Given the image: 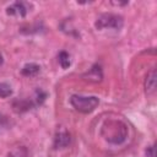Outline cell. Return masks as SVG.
<instances>
[{
  "instance_id": "cell-1",
  "label": "cell",
  "mask_w": 157,
  "mask_h": 157,
  "mask_svg": "<svg viewBox=\"0 0 157 157\" xmlns=\"http://www.w3.org/2000/svg\"><path fill=\"white\" fill-rule=\"evenodd\" d=\"M128 134V125L119 119H108L101 126L102 137L112 145L123 144L126 140Z\"/></svg>"
},
{
  "instance_id": "cell-2",
  "label": "cell",
  "mask_w": 157,
  "mask_h": 157,
  "mask_svg": "<svg viewBox=\"0 0 157 157\" xmlns=\"http://www.w3.org/2000/svg\"><path fill=\"white\" fill-rule=\"evenodd\" d=\"M70 103L71 105L80 113H91L93 112L98 104H99V99L96 96H81V94H74L70 98Z\"/></svg>"
},
{
  "instance_id": "cell-3",
  "label": "cell",
  "mask_w": 157,
  "mask_h": 157,
  "mask_svg": "<svg viewBox=\"0 0 157 157\" xmlns=\"http://www.w3.org/2000/svg\"><path fill=\"white\" fill-rule=\"evenodd\" d=\"M124 25V20L120 15L117 13H102L97 17L94 22V27L97 29H105V28H113V29H120Z\"/></svg>"
},
{
  "instance_id": "cell-4",
  "label": "cell",
  "mask_w": 157,
  "mask_h": 157,
  "mask_svg": "<svg viewBox=\"0 0 157 157\" xmlns=\"http://www.w3.org/2000/svg\"><path fill=\"white\" fill-rule=\"evenodd\" d=\"M70 142H71L70 132L64 126H59L56 129L55 135H54V142H53L54 148H56V150L65 148V147H67L70 145Z\"/></svg>"
},
{
  "instance_id": "cell-5",
  "label": "cell",
  "mask_w": 157,
  "mask_h": 157,
  "mask_svg": "<svg viewBox=\"0 0 157 157\" xmlns=\"http://www.w3.org/2000/svg\"><path fill=\"white\" fill-rule=\"evenodd\" d=\"M82 78L85 81H88V82H93V83H98L103 80V71H102V67L101 65L98 64H94L91 69H88L87 72H85L82 75Z\"/></svg>"
},
{
  "instance_id": "cell-6",
  "label": "cell",
  "mask_w": 157,
  "mask_h": 157,
  "mask_svg": "<svg viewBox=\"0 0 157 157\" xmlns=\"http://www.w3.org/2000/svg\"><path fill=\"white\" fill-rule=\"evenodd\" d=\"M34 107L36 104L32 98H16L12 101V109L16 113H25Z\"/></svg>"
},
{
  "instance_id": "cell-7",
  "label": "cell",
  "mask_w": 157,
  "mask_h": 157,
  "mask_svg": "<svg viewBox=\"0 0 157 157\" xmlns=\"http://www.w3.org/2000/svg\"><path fill=\"white\" fill-rule=\"evenodd\" d=\"M28 12V5L23 1H15L10 6L6 7V13L10 16H20L25 17Z\"/></svg>"
},
{
  "instance_id": "cell-8",
  "label": "cell",
  "mask_w": 157,
  "mask_h": 157,
  "mask_svg": "<svg viewBox=\"0 0 157 157\" xmlns=\"http://www.w3.org/2000/svg\"><path fill=\"white\" fill-rule=\"evenodd\" d=\"M156 69H151L147 75H146V78H145V90H146V93L151 94L152 92H155V88H156Z\"/></svg>"
},
{
  "instance_id": "cell-9",
  "label": "cell",
  "mask_w": 157,
  "mask_h": 157,
  "mask_svg": "<svg viewBox=\"0 0 157 157\" xmlns=\"http://www.w3.org/2000/svg\"><path fill=\"white\" fill-rule=\"evenodd\" d=\"M39 71H40V66L38 64H34V63H28L21 69V74L26 77L36 76L37 74H39Z\"/></svg>"
},
{
  "instance_id": "cell-10",
  "label": "cell",
  "mask_w": 157,
  "mask_h": 157,
  "mask_svg": "<svg viewBox=\"0 0 157 157\" xmlns=\"http://www.w3.org/2000/svg\"><path fill=\"white\" fill-rule=\"evenodd\" d=\"M58 60H59V64L63 69H67L70 65H71V60H70V55L65 50H61L58 55Z\"/></svg>"
},
{
  "instance_id": "cell-11",
  "label": "cell",
  "mask_w": 157,
  "mask_h": 157,
  "mask_svg": "<svg viewBox=\"0 0 157 157\" xmlns=\"http://www.w3.org/2000/svg\"><path fill=\"white\" fill-rule=\"evenodd\" d=\"M11 94H12L11 86L5 82H0V98H6L10 97Z\"/></svg>"
},
{
  "instance_id": "cell-12",
  "label": "cell",
  "mask_w": 157,
  "mask_h": 157,
  "mask_svg": "<svg viewBox=\"0 0 157 157\" xmlns=\"http://www.w3.org/2000/svg\"><path fill=\"white\" fill-rule=\"evenodd\" d=\"M145 153H146V156H147V157H156V155H155V145L148 146V147L146 148Z\"/></svg>"
},
{
  "instance_id": "cell-13",
  "label": "cell",
  "mask_w": 157,
  "mask_h": 157,
  "mask_svg": "<svg viewBox=\"0 0 157 157\" xmlns=\"http://www.w3.org/2000/svg\"><path fill=\"white\" fill-rule=\"evenodd\" d=\"M7 124H9V119H7V117L0 114V129H1V128H5Z\"/></svg>"
},
{
  "instance_id": "cell-14",
  "label": "cell",
  "mask_w": 157,
  "mask_h": 157,
  "mask_svg": "<svg viewBox=\"0 0 157 157\" xmlns=\"http://www.w3.org/2000/svg\"><path fill=\"white\" fill-rule=\"evenodd\" d=\"M2 63H4V58H2V55L0 54V65H1Z\"/></svg>"
}]
</instances>
